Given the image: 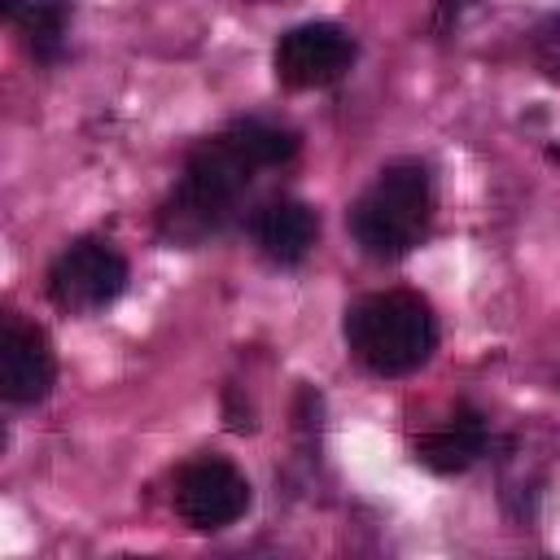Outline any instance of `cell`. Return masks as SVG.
<instances>
[{
	"label": "cell",
	"mask_w": 560,
	"mask_h": 560,
	"mask_svg": "<svg viewBox=\"0 0 560 560\" xmlns=\"http://www.w3.org/2000/svg\"><path fill=\"white\" fill-rule=\"evenodd\" d=\"M298 153L293 131L245 118L232 122L228 131L201 140L188 162H184V179L171 192V201L162 206V236L192 245L210 232H219L232 214V206L241 201V192L249 188V179L267 166H284Z\"/></svg>",
	"instance_id": "1"
},
{
	"label": "cell",
	"mask_w": 560,
	"mask_h": 560,
	"mask_svg": "<svg viewBox=\"0 0 560 560\" xmlns=\"http://www.w3.org/2000/svg\"><path fill=\"white\" fill-rule=\"evenodd\" d=\"M346 346L376 376H407L429 363L438 346V319L411 289L368 293L346 311Z\"/></svg>",
	"instance_id": "2"
},
{
	"label": "cell",
	"mask_w": 560,
	"mask_h": 560,
	"mask_svg": "<svg viewBox=\"0 0 560 560\" xmlns=\"http://www.w3.org/2000/svg\"><path fill=\"white\" fill-rule=\"evenodd\" d=\"M433 179L424 162H389L350 206V236L368 258H402L429 228Z\"/></svg>",
	"instance_id": "3"
},
{
	"label": "cell",
	"mask_w": 560,
	"mask_h": 560,
	"mask_svg": "<svg viewBox=\"0 0 560 560\" xmlns=\"http://www.w3.org/2000/svg\"><path fill=\"white\" fill-rule=\"evenodd\" d=\"M127 289V258L109 241H74L48 267V298L66 315H92Z\"/></svg>",
	"instance_id": "4"
},
{
	"label": "cell",
	"mask_w": 560,
	"mask_h": 560,
	"mask_svg": "<svg viewBox=\"0 0 560 560\" xmlns=\"http://www.w3.org/2000/svg\"><path fill=\"white\" fill-rule=\"evenodd\" d=\"M175 512L201 534L228 529L249 512V481L228 459H192L175 481Z\"/></svg>",
	"instance_id": "5"
},
{
	"label": "cell",
	"mask_w": 560,
	"mask_h": 560,
	"mask_svg": "<svg viewBox=\"0 0 560 560\" xmlns=\"http://www.w3.org/2000/svg\"><path fill=\"white\" fill-rule=\"evenodd\" d=\"M354 61V39L332 22H302L276 44V79L284 88H328Z\"/></svg>",
	"instance_id": "6"
},
{
	"label": "cell",
	"mask_w": 560,
	"mask_h": 560,
	"mask_svg": "<svg viewBox=\"0 0 560 560\" xmlns=\"http://www.w3.org/2000/svg\"><path fill=\"white\" fill-rule=\"evenodd\" d=\"M52 376H57V363H52L48 337L35 324L9 319L0 328V394H4V402L26 407V402L48 398Z\"/></svg>",
	"instance_id": "7"
},
{
	"label": "cell",
	"mask_w": 560,
	"mask_h": 560,
	"mask_svg": "<svg viewBox=\"0 0 560 560\" xmlns=\"http://www.w3.org/2000/svg\"><path fill=\"white\" fill-rule=\"evenodd\" d=\"M319 236V214L306 201H271L254 214V245L262 249V258L293 267L311 254Z\"/></svg>",
	"instance_id": "8"
},
{
	"label": "cell",
	"mask_w": 560,
	"mask_h": 560,
	"mask_svg": "<svg viewBox=\"0 0 560 560\" xmlns=\"http://www.w3.org/2000/svg\"><path fill=\"white\" fill-rule=\"evenodd\" d=\"M481 451H486V420L472 407H459L446 424H438L416 442V459L433 472H464L468 464L481 459Z\"/></svg>",
	"instance_id": "9"
},
{
	"label": "cell",
	"mask_w": 560,
	"mask_h": 560,
	"mask_svg": "<svg viewBox=\"0 0 560 560\" xmlns=\"http://www.w3.org/2000/svg\"><path fill=\"white\" fill-rule=\"evenodd\" d=\"M4 13L22 26V35L39 61L61 57V39H66V4L61 0H4Z\"/></svg>",
	"instance_id": "10"
}]
</instances>
